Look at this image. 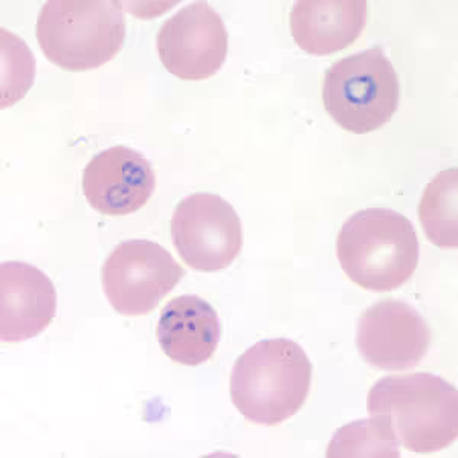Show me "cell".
<instances>
[{
    "instance_id": "5bb4252c",
    "label": "cell",
    "mask_w": 458,
    "mask_h": 458,
    "mask_svg": "<svg viewBox=\"0 0 458 458\" xmlns=\"http://www.w3.org/2000/svg\"><path fill=\"white\" fill-rule=\"evenodd\" d=\"M458 170L449 168L432 179L419 205V219L432 245L458 246Z\"/></svg>"
},
{
    "instance_id": "8992f818",
    "label": "cell",
    "mask_w": 458,
    "mask_h": 458,
    "mask_svg": "<svg viewBox=\"0 0 458 458\" xmlns=\"http://www.w3.org/2000/svg\"><path fill=\"white\" fill-rule=\"evenodd\" d=\"M182 276L183 269L172 254L148 240L123 242L101 269L106 297L124 317L153 312Z\"/></svg>"
},
{
    "instance_id": "9a60e30c",
    "label": "cell",
    "mask_w": 458,
    "mask_h": 458,
    "mask_svg": "<svg viewBox=\"0 0 458 458\" xmlns=\"http://www.w3.org/2000/svg\"><path fill=\"white\" fill-rule=\"evenodd\" d=\"M394 432L379 417L341 428L327 449V457H399Z\"/></svg>"
},
{
    "instance_id": "30bf717a",
    "label": "cell",
    "mask_w": 458,
    "mask_h": 458,
    "mask_svg": "<svg viewBox=\"0 0 458 458\" xmlns=\"http://www.w3.org/2000/svg\"><path fill=\"white\" fill-rule=\"evenodd\" d=\"M89 205L105 216H127L141 209L157 188L150 162L140 151L116 146L92 157L83 172Z\"/></svg>"
},
{
    "instance_id": "4fadbf2b",
    "label": "cell",
    "mask_w": 458,
    "mask_h": 458,
    "mask_svg": "<svg viewBox=\"0 0 458 458\" xmlns=\"http://www.w3.org/2000/svg\"><path fill=\"white\" fill-rule=\"evenodd\" d=\"M162 352L177 364H205L219 345L222 327L216 309L196 295L170 300L157 328Z\"/></svg>"
},
{
    "instance_id": "8fae6325",
    "label": "cell",
    "mask_w": 458,
    "mask_h": 458,
    "mask_svg": "<svg viewBox=\"0 0 458 458\" xmlns=\"http://www.w3.org/2000/svg\"><path fill=\"white\" fill-rule=\"evenodd\" d=\"M57 312V292L36 266L5 261L0 266V338L21 343L47 330Z\"/></svg>"
},
{
    "instance_id": "ba28073f",
    "label": "cell",
    "mask_w": 458,
    "mask_h": 458,
    "mask_svg": "<svg viewBox=\"0 0 458 458\" xmlns=\"http://www.w3.org/2000/svg\"><path fill=\"white\" fill-rule=\"evenodd\" d=\"M157 47L168 72L185 81H202L224 66L228 31L209 4L194 2L164 21Z\"/></svg>"
},
{
    "instance_id": "3957f363",
    "label": "cell",
    "mask_w": 458,
    "mask_h": 458,
    "mask_svg": "<svg viewBox=\"0 0 458 458\" xmlns=\"http://www.w3.org/2000/svg\"><path fill=\"white\" fill-rule=\"evenodd\" d=\"M339 265L365 291L388 292L411 278L419 265V239L397 211L369 208L353 214L338 235Z\"/></svg>"
},
{
    "instance_id": "7c38bea8",
    "label": "cell",
    "mask_w": 458,
    "mask_h": 458,
    "mask_svg": "<svg viewBox=\"0 0 458 458\" xmlns=\"http://www.w3.org/2000/svg\"><path fill=\"white\" fill-rule=\"evenodd\" d=\"M367 8L364 0H300L291 11L292 37L304 53H339L364 31Z\"/></svg>"
},
{
    "instance_id": "52a82bcc",
    "label": "cell",
    "mask_w": 458,
    "mask_h": 458,
    "mask_svg": "<svg viewBox=\"0 0 458 458\" xmlns=\"http://www.w3.org/2000/svg\"><path fill=\"white\" fill-rule=\"evenodd\" d=\"M172 239L185 265L196 271L217 272L239 257L243 231L239 214L224 198L196 193L174 209Z\"/></svg>"
},
{
    "instance_id": "9c48e42d",
    "label": "cell",
    "mask_w": 458,
    "mask_h": 458,
    "mask_svg": "<svg viewBox=\"0 0 458 458\" xmlns=\"http://www.w3.org/2000/svg\"><path fill=\"white\" fill-rule=\"evenodd\" d=\"M431 330L416 309L401 300H382L367 309L358 323L356 345L377 370L403 371L422 362Z\"/></svg>"
},
{
    "instance_id": "277c9868",
    "label": "cell",
    "mask_w": 458,
    "mask_h": 458,
    "mask_svg": "<svg viewBox=\"0 0 458 458\" xmlns=\"http://www.w3.org/2000/svg\"><path fill=\"white\" fill-rule=\"evenodd\" d=\"M36 37L49 62L64 71H92L124 45L125 16L118 0H49L38 13Z\"/></svg>"
},
{
    "instance_id": "6da1fadb",
    "label": "cell",
    "mask_w": 458,
    "mask_h": 458,
    "mask_svg": "<svg viewBox=\"0 0 458 458\" xmlns=\"http://www.w3.org/2000/svg\"><path fill=\"white\" fill-rule=\"evenodd\" d=\"M312 362L292 339H265L235 360L229 394L246 420L276 427L295 416L308 401Z\"/></svg>"
},
{
    "instance_id": "5b68a950",
    "label": "cell",
    "mask_w": 458,
    "mask_h": 458,
    "mask_svg": "<svg viewBox=\"0 0 458 458\" xmlns=\"http://www.w3.org/2000/svg\"><path fill=\"white\" fill-rule=\"evenodd\" d=\"M401 99V84L382 47H370L334 63L326 72L323 103L345 131L364 135L390 123Z\"/></svg>"
},
{
    "instance_id": "7a4b0ae2",
    "label": "cell",
    "mask_w": 458,
    "mask_h": 458,
    "mask_svg": "<svg viewBox=\"0 0 458 458\" xmlns=\"http://www.w3.org/2000/svg\"><path fill=\"white\" fill-rule=\"evenodd\" d=\"M367 410L411 453L442 451L458 436L457 388L431 373L382 377L369 393Z\"/></svg>"
},
{
    "instance_id": "2e32d148",
    "label": "cell",
    "mask_w": 458,
    "mask_h": 458,
    "mask_svg": "<svg viewBox=\"0 0 458 458\" xmlns=\"http://www.w3.org/2000/svg\"><path fill=\"white\" fill-rule=\"evenodd\" d=\"M34 80V60L27 43L2 28V109L23 98Z\"/></svg>"
}]
</instances>
